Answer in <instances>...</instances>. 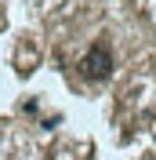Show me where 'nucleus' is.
Instances as JSON below:
<instances>
[{
  "label": "nucleus",
  "mask_w": 156,
  "mask_h": 160,
  "mask_svg": "<svg viewBox=\"0 0 156 160\" xmlns=\"http://www.w3.org/2000/svg\"><path fill=\"white\" fill-rule=\"evenodd\" d=\"M76 69H80V77L91 80V84L109 80V77H113V51H109V44H102V40H98V44H91V48L80 55Z\"/></svg>",
  "instance_id": "f257e3e1"
}]
</instances>
